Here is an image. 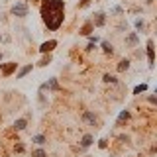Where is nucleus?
Masks as SVG:
<instances>
[{
    "instance_id": "f257e3e1",
    "label": "nucleus",
    "mask_w": 157,
    "mask_h": 157,
    "mask_svg": "<svg viewBox=\"0 0 157 157\" xmlns=\"http://www.w3.org/2000/svg\"><path fill=\"white\" fill-rule=\"evenodd\" d=\"M41 18L51 32H57L65 18V2L63 0H41Z\"/></svg>"
},
{
    "instance_id": "f03ea898",
    "label": "nucleus",
    "mask_w": 157,
    "mask_h": 157,
    "mask_svg": "<svg viewBox=\"0 0 157 157\" xmlns=\"http://www.w3.org/2000/svg\"><path fill=\"white\" fill-rule=\"evenodd\" d=\"M28 12H29L28 2H16L12 6V16H16V18H26Z\"/></svg>"
},
{
    "instance_id": "7ed1b4c3",
    "label": "nucleus",
    "mask_w": 157,
    "mask_h": 157,
    "mask_svg": "<svg viewBox=\"0 0 157 157\" xmlns=\"http://www.w3.org/2000/svg\"><path fill=\"white\" fill-rule=\"evenodd\" d=\"M82 122L88 124V126H96L98 124V118H96V114L92 110H85V112H82Z\"/></svg>"
},
{
    "instance_id": "20e7f679",
    "label": "nucleus",
    "mask_w": 157,
    "mask_h": 157,
    "mask_svg": "<svg viewBox=\"0 0 157 157\" xmlns=\"http://www.w3.org/2000/svg\"><path fill=\"white\" fill-rule=\"evenodd\" d=\"M55 47H57V39H49V41H43L39 45V53H51Z\"/></svg>"
},
{
    "instance_id": "39448f33",
    "label": "nucleus",
    "mask_w": 157,
    "mask_h": 157,
    "mask_svg": "<svg viewBox=\"0 0 157 157\" xmlns=\"http://www.w3.org/2000/svg\"><path fill=\"white\" fill-rule=\"evenodd\" d=\"M16 69H18V63H8V65H2V63H0V73H2L4 77H10L12 73H16Z\"/></svg>"
},
{
    "instance_id": "423d86ee",
    "label": "nucleus",
    "mask_w": 157,
    "mask_h": 157,
    "mask_svg": "<svg viewBox=\"0 0 157 157\" xmlns=\"http://www.w3.org/2000/svg\"><path fill=\"white\" fill-rule=\"evenodd\" d=\"M147 63H149V67H153V63H155V47H153V39H149V41H147Z\"/></svg>"
},
{
    "instance_id": "0eeeda50",
    "label": "nucleus",
    "mask_w": 157,
    "mask_h": 157,
    "mask_svg": "<svg viewBox=\"0 0 157 157\" xmlns=\"http://www.w3.org/2000/svg\"><path fill=\"white\" fill-rule=\"evenodd\" d=\"M90 22H92V26H94V28H102L106 24V14L104 12H96L94 14V20H90Z\"/></svg>"
},
{
    "instance_id": "6e6552de",
    "label": "nucleus",
    "mask_w": 157,
    "mask_h": 157,
    "mask_svg": "<svg viewBox=\"0 0 157 157\" xmlns=\"http://www.w3.org/2000/svg\"><path fill=\"white\" fill-rule=\"evenodd\" d=\"M137 43H140V37H137V32H130L126 36V45L128 47H136Z\"/></svg>"
},
{
    "instance_id": "1a4fd4ad",
    "label": "nucleus",
    "mask_w": 157,
    "mask_h": 157,
    "mask_svg": "<svg viewBox=\"0 0 157 157\" xmlns=\"http://www.w3.org/2000/svg\"><path fill=\"white\" fill-rule=\"evenodd\" d=\"M26 126H28V118H18V120L14 122V130H16V132L26 130Z\"/></svg>"
},
{
    "instance_id": "9d476101",
    "label": "nucleus",
    "mask_w": 157,
    "mask_h": 157,
    "mask_svg": "<svg viewBox=\"0 0 157 157\" xmlns=\"http://www.w3.org/2000/svg\"><path fill=\"white\" fill-rule=\"evenodd\" d=\"M45 86H47V92H49V90H53V92L59 90V82H57V78H55V77L49 78V81L45 82Z\"/></svg>"
},
{
    "instance_id": "9b49d317",
    "label": "nucleus",
    "mask_w": 157,
    "mask_h": 157,
    "mask_svg": "<svg viewBox=\"0 0 157 157\" xmlns=\"http://www.w3.org/2000/svg\"><path fill=\"white\" fill-rule=\"evenodd\" d=\"M128 118H130V112H128V110H122V112H120V116H118V120H116V126L120 128L122 124H124V122H128Z\"/></svg>"
},
{
    "instance_id": "f8f14e48",
    "label": "nucleus",
    "mask_w": 157,
    "mask_h": 157,
    "mask_svg": "<svg viewBox=\"0 0 157 157\" xmlns=\"http://www.w3.org/2000/svg\"><path fill=\"white\" fill-rule=\"evenodd\" d=\"M32 69H33L32 63H29V65H26V67H22V69H20V71L16 73V78H24V77H26L29 71H32Z\"/></svg>"
},
{
    "instance_id": "ddd939ff",
    "label": "nucleus",
    "mask_w": 157,
    "mask_h": 157,
    "mask_svg": "<svg viewBox=\"0 0 157 157\" xmlns=\"http://www.w3.org/2000/svg\"><path fill=\"white\" fill-rule=\"evenodd\" d=\"M94 29V26H92V22H86L85 26L81 28V36H90V32Z\"/></svg>"
},
{
    "instance_id": "4468645a",
    "label": "nucleus",
    "mask_w": 157,
    "mask_h": 157,
    "mask_svg": "<svg viewBox=\"0 0 157 157\" xmlns=\"http://www.w3.org/2000/svg\"><path fill=\"white\" fill-rule=\"evenodd\" d=\"M92 141H94V137H92L90 134H86V136H82L81 145H82V147H90V145H92Z\"/></svg>"
},
{
    "instance_id": "2eb2a0df",
    "label": "nucleus",
    "mask_w": 157,
    "mask_h": 157,
    "mask_svg": "<svg viewBox=\"0 0 157 157\" xmlns=\"http://www.w3.org/2000/svg\"><path fill=\"white\" fill-rule=\"evenodd\" d=\"M32 141H33V144H37V145H43V144L47 141V137L43 136V134H37V136H33V137H32Z\"/></svg>"
},
{
    "instance_id": "dca6fc26",
    "label": "nucleus",
    "mask_w": 157,
    "mask_h": 157,
    "mask_svg": "<svg viewBox=\"0 0 157 157\" xmlns=\"http://www.w3.org/2000/svg\"><path fill=\"white\" fill-rule=\"evenodd\" d=\"M128 69H130V61H128V59H122L120 63H118V71H128Z\"/></svg>"
},
{
    "instance_id": "f3484780",
    "label": "nucleus",
    "mask_w": 157,
    "mask_h": 157,
    "mask_svg": "<svg viewBox=\"0 0 157 157\" xmlns=\"http://www.w3.org/2000/svg\"><path fill=\"white\" fill-rule=\"evenodd\" d=\"M43 55H45V57L39 61V67H47L49 63H51V53H43Z\"/></svg>"
},
{
    "instance_id": "a211bd4d",
    "label": "nucleus",
    "mask_w": 157,
    "mask_h": 157,
    "mask_svg": "<svg viewBox=\"0 0 157 157\" xmlns=\"http://www.w3.org/2000/svg\"><path fill=\"white\" fill-rule=\"evenodd\" d=\"M147 90V82H141V85H137L134 88V94H141V92H145Z\"/></svg>"
},
{
    "instance_id": "6ab92c4d",
    "label": "nucleus",
    "mask_w": 157,
    "mask_h": 157,
    "mask_svg": "<svg viewBox=\"0 0 157 157\" xmlns=\"http://www.w3.org/2000/svg\"><path fill=\"white\" fill-rule=\"evenodd\" d=\"M102 51H104V53H112V51H114L112 43H108V41H102Z\"/></svg>"
},
{
    "instance_id": "aec40b11",
    "label": "nucleus",
    "mask_w": 157,
    "mask_h": 157,
    "mask_svg": "<svg viewBox=\"0 0 157 157\" xmlns=\"http://www.w3.org/2000/svg\"><path fill=\"white\" fill-rule=\"evenodd\" d=\"M104 82H110V85H116L118 82V78L114 75H104Z\"/></svg>"
},
{
    "instance_id": "412c9836",
    "label": "nucleus",
    "mask_w": 157,
    "mask_h": 157,
    "mask_svg": "<svg viewBox=\"0 0 157 157\" xmlns=\"http://www.w3.org/2000/svg\"><path fill=\"white\" fill-rule=\"evenodd\" d=\"M32 157H47V153L43 149H33L32 151Z\"/></svg>"
},
{
    "instance_id": "4be33fe9",
    "label": "nucleus",
    "mask_w": 157,
    "mask_h": 157,
    "mask_svg": "<svg viewBox=\"0 0 157 157\" xmlns=\"http://www.w3.org/2000/svg\"><path fill=\"white\" fill-rule=\"evenodd\" d=\"M14 151H16V153H24V151H26V145H24V144H16Z\"/></svg>"
},
{
    "instance_id": "5701e85b",
    "label": "nucleus",
    "mask_w": 157,
    "mask_h": 157,
    "mask_svg": "<svg viewBox=\"0 0 157 157\" xmlns=\"http://www.w3.org/2000/svg\"><path fill=\"white\" fill-rule=\"evenodd\" d=\"M98 147H100V149H106V147H108V140H100V141H98Z\"/></svg>"
},
{
    "instance_id": "b1692460",
    "label": "nucleus",
    "mask_w": 157,
    "mask_h": 157,
    "mask_svg": "<svg viewBox=\"0 0 157 157\" xmlns=\"http://www.w3.org/2000/svg\"><path fill=\"white\" fill-rule=\"evenodd\" d=\"M136 28L137 29H144L145 28V22H144V20H137V22H136Z\"/></svg>"
},
{
    "instance_id": "393cba45",
    "label": "nucleus",
    "mask_w": 157,
    "mask_h": 157,
    "mask_svg": "<svg viewBox=\"0 0 157 157\" xmlns=\"http://www.w3.org/2000/svg\"><path fill=\"white\" fill-rule=\"evenodd\" d=\"M110 12H112V14H122V12H124V10H122L120 6H114V8L110 10Z\"/></svg>"
},
{
    "instance_id": "a878e982",
    "label": "nucleus",
    "mask_w": 157,
    "mask_h": 157,
    "mask_svg": "<svg viewBox=\"0 0 157 157\" xmlns=\"http://www.w3.org/2000/svg\"><path fill=\"white\" fill-rule=\"evenodd\" d=\"M88 39H90L92 43H98V36H88Z\"/></svg>"
},
{
    "instance_id": "bb28decb",
    "label": "nucleus",
    "mask_w": 157,
    "mask_h": 157,
    "mask_svg": "<svg viewBox=\"0 0 157 157\" xmlns=\"http://www.w3.org/2000/svg\"><path fill=\"white\" fill-rule=\"evenodd\" d=\"M88 2H90V0H81V4H78V6H81V8H85Z\"/></svg>"
},
{
    "instance_id": "cd10ccee",
    "label": "nucleus",
    "mask_w": 157,
    "mask_h": 157,
    "mask_svg": "<svg viewBox=\"0 0 157 157\" xmlns=\"http://www.w3.org/2000/svg\"><path fill=\"white\" fill-rule=\"evenodd\" d=\"M2 57H4V53H2V51H0V61H2Z\"/></svg>"
},
{
    "instance_id": "c85d7f7f",
    "label": "nucleus",
    "mask_w": 157,
    "mask_h": 157,
    "mask_svg": "<svg viewBox=\"0 0 157 157\" xmlns=\"http://www.w3.org/2000/svg\"><path fill=\"white\" fill-rule=\"evenodd\" d=\"M0 41H2V36H0Z\"/></svg>"
},
{
    "instance_id": "c756f323",
    "label": "nucleus",
    "mask_w": 157,
    "mask_h": 157,
    "mask_svg": "<svg viewBox=\"0 0 157 157\" xmlns=\"http://www.w3.org/2000/svg\"><path fill=\"white\" fill-rule=\"evenodd\" d=\"M0 20H2V16H0Z\"/></svg>"
},
{
    "instance_id": "7c9ffc66",
    "label": "nucleus",
    "mask_w": 157,
    "mask_h": 157,
    "mask_svg": "<svg viewBox=\"0 0 157 157\" xmlns=\"http://www.w3.org/2000/svg\"><path fill=\"white\" fill-rule=\"evenodd\" d=\"M86 157H90V155H86Z\"/></svg>"
}]
</instances>
